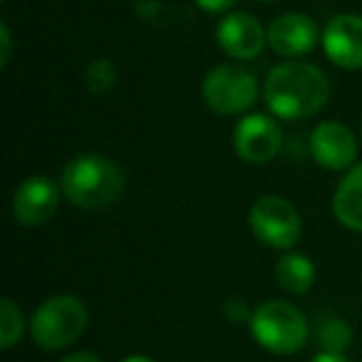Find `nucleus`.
<instances>
[{
  "mask_svg": "<svg viewBox=\"0 0 362 362\" xmlns=\"http://www.w3.org/2000/svg\"><path fill=\"white\" fill-rule=\"evenodd\" d=\"M266 105L283 119H305L325 107L330 82L325 72L308 62H286L266 80Z\"/></svg>",
  "mask_w": 362,
  "mask_h": 362,
  "instance_id": "1",
  "label": "nucleus"
},
{
  "mask_svg": "<svg viewBox=\"0 0 362 362\" xmlns=\"http://www.w3.org/2000/svg\"><path fill=\"white\" fill-rule=\"evenodd\" d=\"M62 192L75 206L97 211L122 199L124 174L107 156L82 154L75 156L62 171Z\"/></svg>",
  "mask_w": 362,
  "mask_h": 362,
  "instance_id": "2",
  "label": "nucleus"
},
{
  "mask_svg": "<svg viewBox=\"0 0 362 362\" xmlns=\"http://www.w3.org/2000/svg\"><path fill=\"white\" fill-rule=\"evenodd\" d=\"M248 325L261 347L276 355H293L308 340L305 315L286 300H268L248 317Z\"/></svg>",
  "mask_w": 362,
  "mask_h": 362,
  "instance_id": "3",
  "label": "nucleus"
},
{
  "mask_svg": "<svg viewBox=\"0 0 362 362\" xmlns=\"http://www.w3.org/2000/svg\"><path fill=\"white\" fill-rule=\"evenodd\" d=\"M87 308L75 296H55L45 300L30 320L33 340L45 350H60L77 340L87 327Z\"/></svg>",
  "mask_w": 362,
  "mask_h": 362,
  "instance_id": "4",
  "label": "nucleus"
},
{
  "mask_svg": "<svg viewBox=\"0 0 362 362\" xmlns=\"http://www.w3.org/2000/svg\"><path fill=\"white\" fill-rule=\"evenodd\" d=\"M258 82L253 72L236 65H218L204 80V100L218 115H238L256 102Z\"/></svg>",
  "mask_w": 362,
  "mask_h": 362,
  "instance_id": "5",
  "label": "nucleus"
},
{
  "mask_svg": "<svg viewBox=\"0 0 362 362\" xmlns=\"http://www.w3.org/2000/svg\"><path fill=\"white\" fill-rule=\"evenodd\" d=\"M248 223L258 241L271 248H291L298 243L303 231L300 214L291 202L278 197H263L253 204Z\"/></svg>",
  "mask_w": 362,
  "mask_h": 362,
  "instance_id": "6",
  "label": "nucleus"
},
{
  "mask_svg": "<svg viewBox=\"0 0 362 362\" xmlns=\"http://www.w3.org/2000/svg\"><path fill=\"white\" fill-rule=\"evenodd\" d=\"M60 204V187L47 176H30L13 197V216L23 226H42L50 221Z\"/></svg>",
  "mask_w": 362,
  "mask_h": 362,
  "instance_id": "7",
  "label": "nucleus"
},
{
  "mask_svg": "<svg viewBox=\"0 0 362 362\" xmlns=\"http://www.w3.org/2000/svg\"><path fill=\"white\" fill-rule=\"evenodd\" d=\"M233 146L236 154L248 164H266L281 149V132L271 117L248 115L233 132Z\"/></svg>",
  "mask_w": 362,
  "mask_h": 362,
  "instance_id": "8",
  "label": "nucleus"
},
{
  "mask_svg": "<svg viewBox=\"0 0 362 362\" xmlns=\"http://www.w3.org/2000/svg\"><path fill=\"white\" fill-rule=\"evenodd\" d=\"M310 151L320 166L330 171H342L355 164L357 141L355 134L340 122H322L310 134Z\"/></svg>",
  "mask_w": 362,
  "mask_h": 362,
  "instance_id": "9",
  "label": "nucleus"
},
{
  "mask_svg": "<svg viewBox=\"0 0 362 362\" xmlns=\"http://www.w3.org/2000/svg\"><path fill=\"white\" fill-rule=\"evenodd\" d=\"M322 50L345 70L362 67V18L360 16H337L322 30Z\"/></svg>",
  "mask_w": 362,
  "mask_h": 362,
  "instance_id": "10",
  "label": "nucleus"
},
{
  "mask_svg": "<svg viewBox=\"0 0 362 362\" xmlns=\"http://www.w3.org/2000/svg\"><path fill=\"white\" fill-rule=\"evenodd\" d=\"M216 40L226 55L236 57V60H253L261 55L263 45L268 42V33L248 13H231L218 25Z\"/></svg>",
  "mask_w": 362,
  "mask_h": 362,
  "instance_id": "11",
  "label": "nucleus"
},
{
  "mask_svg": "<svg viewBox=\"0 0 362 362\" xmlns=\"http://www.w3.org/2000/svg\"><path fill=\"white\" fill-rule=\"evenodd\" d=\"M317 25L305 13H286L268 28V45L283 57H300L315 47Z\"/></svg>",
  "mask_w": 362,
  "mask_h": 362,
  "instance_id": "12",
  "label": "nucleus"
},
{
  "mask_svg": "<svg viewBox=\"0 0 362 362\" xmlns=\"http://www.w3.org/2000/svg\"><path fill=\"white\" fill-rule=\"evenodd\" d=\"M332 211L345 228L362 233V164L352 166L340 181L332 199Z\"/></svg>",
  "mask_w": 362,
  "mask_h": 362,
  "instance_id": "13",
  "label": "nucleus"
},
{
  "mask_svg": "<svg viewBox=\"0 0 362 362\" xmlns=\"http://www.w3.org/2000/svg\"><path fill=\"white\" fill-rule=\"evenodd\" d=\"M276 278L283 291L293 293V296H303L310 291L313 281H315V268H313L310 258L303 253H288L278 261Z\"/></svg>",
  "mask_w": 362,
  "mask_h": 362,
  "instance_id": "14",
  "label": "nucleus"
},
{
  "mask_svg": "<svg viewBox=\"0 0 362 362\" xmlns=\"http://www.w3.org/2000/svg\"><path fill=\"white\" fill-rule=\"evenodd\" d=\"M315 337H317V342H320L322 352H340L342 355V352L347 350V345H350L352 332H350V327H347L345 320L327 317V320L320 322Z\"/></svg>",
  "mask_w": 362,
  "mask_h": 362,
  "instance_id": "15",
  "label": "nucleus"
},
{
  "mask_svg": "<svg viewBox=\"0 0 362 362\" xmlns=\"http://www.w3.org/2000/svg\"><path fill=\"white\" fill-rule=\"evenodd\" d=\"M23 313L21 308L13 300H3L0 303V347L3 350H11L23 335Z\"/></svg>",
  "mask_w": 362,
  "mask_h": 362,
  "instance_id": "16",
  "label": "nucleus"
},
{
  "mask_svg": "<svg viewBox=\"0 0 362 362\" xmlns=\"http://www.w3.org/2000/svg\"><path fill=\"white\" fill-rule=\"evenodd\" d=\"M87 82L95 92H105L115 85V72H112V65L107 60H100L90 67V75H87Z\"/></svg>",
  "mask_w": 362,
  "mask_h": 362,
  "instance_id": "17",
  "label": "nucleus"
},
{
  "mask_svg": "<svg viewBox=\"0 0 362 362\" xmlns=\"http://www.w3.org/2000/svg\"><path fill=\"white\" fill-rule=\"evenodd\" d=\"M236 0H197V6H202L204 11L209 13H221V11H228Z\"/></svg>",
  "mask_w": 362,
  "mask_h": 362,
  "instance_id": "18",
  "label": "nucleus"
},
{
  "mask_svg": "<svg viewBox=\"0 0 362 362\" xmlns=\"http://www.w3.org/2000/svg\"><path fill=\"white\" fill-rule=\"evenodd\" d=\"M0 42H3V55H0V65H6L11 60V33L6 25H0Z\"/></svg>",
  "mask_w": 362,
  "mask_h": 362,
  "instance_id": "19",
  "label": "nucleus"
},
{
  "mask_svg": "<svg viewBox=\"0 0 362 362\" xmlns=\"http://www.w3.org/2000/svg\"><path fill=\"white\" fill-rule=\"evenodd\" d=\"M62 362H102V360L97 355H92V352H72Z\"/></svg>",
  "mask_w": 362,
  "mask_h": 362,
  "instance_id": "20",
  "label": "nucleus"
},
{
  "mask_svg": "<svg viewBox=\"0 0 362 362\" xmlns=\"http://www.w3.org/2000/svg\"><path fill=\"white\" fill-rule=\"evenodd\" d=\"M313 362H350L345 355H340V352H320V355L313 357Z\"/></svg>",
  "mask_w": 362,
  "mask_h": 362,
  "instance_id": "21",
  "label": "nucleus"
},
{
  "mask_svg": "<svg viewBox=\"0 0 362 362\" xmlns=\"http://www.w3.org/2000/svg\"><path fill=\"white\" fill-rule=\"evenodd\" d=\"M124 362H154L151 357H144V355H134V357H127Z\"/></svg>",
  "mask_w": 362,
  "mask_h": 362,
  "instance_id": "22",
  "label": "nucleus"
}]
</instances>
